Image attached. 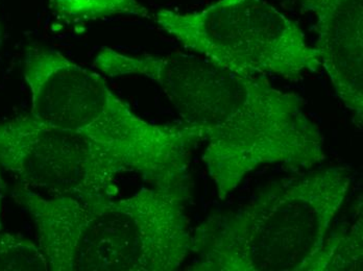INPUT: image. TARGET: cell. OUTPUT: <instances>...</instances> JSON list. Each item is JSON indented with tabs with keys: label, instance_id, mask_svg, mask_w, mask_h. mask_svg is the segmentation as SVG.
<instances>
[{
	"label": "cell",
	"instance_id": "obj_1",
	"mask_svg": "<svg viewBox=\"0 0 363 271\" xmlns=\"http://www.w3.org/2000/svg\"><path fill=\"white\" fill-rule=\"evenodd\" d=\"M10 195L34 221L48 270H174L191 250L182 187L90 202L18 184Z\"/></svg>",
	"mask_w": 363,
	"mask_h": 271
},
{
	"label": "cell",
	"instance_id": "obj_2",
	"mask_svg": "<svg viewBox=\"0 0 363 271\" xmlns=\"http://www.w3.org/2000/svg\"><path fill=\"white\" fill-rule=\"evenodd\" d=\"M23 78L33 116L86 134L155 186L181 187L188 151L203 136L200 127L146 122L101 74L52 48H26Z\"/></svg>",
	"mask_w": 363,
	"mask_h": 271
},
{
	"label": "cell",
	"instance_id": "obj_3",
	"mask_svg": "<svg viewBox=\"0 0 363 271\" xmlns=\"http://www.w3.org/2000/svg\"><path fill=\"white\" fill-rule=\"evenodd\" d=\"M155 20L184 47L239 76L296 81L323 67L298 24L265 0H218L191 13L160 10Z\"/></svg>",
	"mask_w": 363,
	"mask_h": 271
},
{
	"label": "cell",
	"instance_id": "obj_4",
	"mask_svg": "<svg viewBox=\"0 0 363 271\" xmlns=\"http://www.w3.org/2000/svg\"><path fill=\"white\" fill-rule=\"evenodd\" d=\"M0 168L30 190L87 202L115 197V180L128 173L86 134L30 113L0 121Z\"/></svg>",
	"mask_w": 363,
	"mask_h": 271
},
{
	"label": "cell",
	"instance_id": "obj_5",
	"mask_svg": "<svg viewBox=\"0 0 363 271\" xmlns=\"http://www.w3.org/2000/svg\"><path fill=\"white\" fill-rule=\"evenodd\" d=\"M318 18L315 48L336 92L362 117L363 0H298Z\"/></svg>",
	"mask_w": 363,
	"mask_h": 271
},
{
	"label": "cell",
	"instance_id": "obj_6",
	"mask_svg": "<svg viewBox=\"0 0 363 271\" xmlns=\"http://www.w3.org/2000/svg\"><path fill=\"white\" fill-rule=\"evenodd\" d=\"M55 15L66 21L86 22L115 16H150L139 0H48Z\"/></svg>",
	"mask_w": 363,
	"mask_h": 271
},
{
	"label": "cell",
	"instance_id": "obj_7",
	"mask_svg": "<svg viewBox=\"0 0 363 271\" xmlns=\"http://www.w3.org/2000/svg\"><path fill=\"white\" fill-rule=\"evenodd\" d=\"M48 260L38 243L0 232V271H46Z\"/></svg>",
	"mask_w": 363,
	"mask_h": 271
},
{
	"label": "cell",
	"instance_id": "obj_8",
	"mask_svg": "<svg viewBox=\"0 0 363 271\" xmlns=\"http://www.w3.org/2000/svg\"><path fill=\"white\" fill-rule=\"evenodd\" d=\"M2 44H4V30H2L1 20H0V48H1Z\"/></svg>",
	"mask_w": 363,
	"mask_h": 271
},
{
	"label": "cell",
	"instance_id": "obj_9",
	"mask_svg": "<svg viewBox=\"0 0 363 271\" xmlns=\"http://www.w3.org/2000/svg\"><path fill=\"white\" fill-rule=\"evenodd\" d=\"M1 209V208H0ZM2 230V221H1V214H0V232H1Z\"/></svg>",
	"mask_w": 363,
	"mask_h": 271
}]
</instances>
